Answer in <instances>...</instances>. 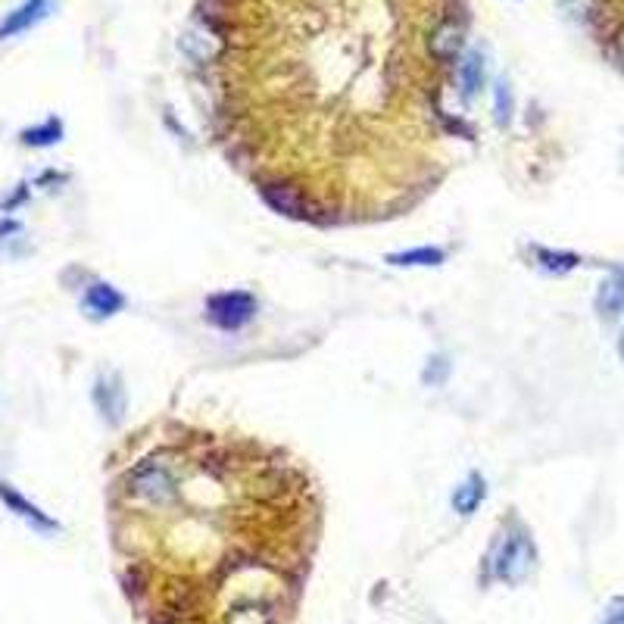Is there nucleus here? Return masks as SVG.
<instances>
[{
	"label": "nucleus",
	"instance_id": "obj_1",
	"mask_svg": "<svg viewBox=\"0 0 624 624\" xmlns=\"http://www.w3.org/2000/svg\"><path fill=\"white\" fill-rule=\"evenodd\" d=\"M534 559H537V550H534V540L528 537L525 528H512L506 531L497 546H493V553L487 559L490 565V578L493 581H503V584H522L531 568H534Z\"/></svg>",
	"mask_w": 624,
	"mask_h": 624
},
{
	"label": "nucleus",
	"instance_id": "obj_2",
	"mask_svg": "<svg viewBox=\"0 0 624 624\" xmlns=\"http://www.w3.org/2000/svg\"><path fill=\"white\" fill-rule=\"evenodd\" d=\"M256 316V297L247 291H222L206 300V319L222 331H238Z\"/></svg>",
	"mask_w": 624,
	"mask_h": 624
},
{
	"label": "nucleus",
	"instance_id": "obj_3",
	"mask_svg": "<svg viewBox=\"0 0 624 624\" xmlns=\"http://www.w3.org/2000/svg\"><path fill=\"white\" fill-rule=\"evenodd\" d=\"M259 194H263V200L275 213H284L291 219H309L312 213H319V203L312 200V194L294 185V181H263Z\"/></svg>",
	"mask_w": 624,
	"mask_h": 624
},
{
	"label": "nucleus",
	"instance_id": "obj_4",
	"mask_svg": "<svg viewBox=\"0 0 624 624\" xmlns=\"http://www.w3.org/2000/svg\"><path fill=\"white\" fill-rule=\"evenodd\" d=\"M0 503H4L16 518H22L25 525L29 528H35L38 534H57L60 531V522L57 518H50L44 509H38L32 500H25L22 493L13 487V484H7V481H0Z\"/></svg>",
	"mask_w": 624,
	"mask_h": 624
},
{
	"label": "nucleus",
	"instance_id": "obj_5",
	"mask_svg": "<svg viewBox=\"0 0 624 624\" xmlns=\"http://www.w3.org/2000/svg\"><path fill=\"white\" fill-rule=\"evenodd\" d=\"M54 0H22L16 10H10L0 22V41L16 38L22 32H32L35 25H41L50 13H54Z\"/></svg>",
	"mask_w": 624,
	"mask_h": 624
},
{
	"label": "nucleus",
	"instance_id": "obj_6",
	"mask_svg": "<svg viewBox=\"0 0 624 624\" xmlns=\"http://www.w3.org/2000/svg\"><path fill=\"white\" fill-rule=\"evenodd\" d=\"M462 44H465V25L456 22V19H444L437 22L431 35H428V50L437 63H450L462 54Z\"/></svg>",
	"mask_w": 624,
	"mask_h": 624
},
{
	"label": "nucleus",
	"instance_id": "obj_7",
	"mask_svg": "<svg viewBox=\"0 0 624 624\" xmlns=\"http://www.w3.org/2000/svg\"><path fill=\"white\" fill-rule=\"evenodd\" d=\"M94 406L110 425H119L125 415V387L116 375H100L94 384Z\"/></svg>",
	"mask_w": 624,
	"mask_h": 624
},
{
	"label": "nucleus",
	"instance_id": "obj_8",
	"mask_svg": "<svg viewBox=\"0 0 624 624\" xmlns=\"http://www.w3.org/2000/svg\"><path fill=\"white\" fill-rule=\"evenodd\" d=\"M596 312H600L603 319H618L624 312V266H612L609 278L600 284Z\"/></svg>",
	"mask_w": 624,
	"mask_h": 624
},
{
	"label": "nucleus",
	"instance_id": "obj_9",
	"mask_svg": "<svg viewBox=\"0 0 624 624\" xmlns=\"http://www.w3.org/2000/svg\"><path fill=\"white\" fill-rule=\"evenodd\" d=\"M125 306V297L113 288V284H91V288L85 291V309L91 312L94 319H110L116 316V312Z\"/></svg>",
	"mask_w": 624,
	"mask_h": 624
},
{
	"label": "nucleus",
	"instance_id": "obj_10",
	"mask_svg": "<svg viewBox=\"0 0 624 624\" xmlns=\"http://www.w3.org/2000/svg\"><path fill=\"white\" fill-rule=\"evenodd\" d=\"M178 47L185 50V54H188L191 60H197V63H210V60L219 54V50H222L219 38L210 35L206 29H188L185 35H181Z\"/></svg>",
	"mask_w": 624,
	"mask_h": 624
},
{
	"label": "nucleus",
	"instance_id": "obj_11",
	"mask_svg": "<svg viewBox=\"0 0 624 624\" xmlns=\"http://www.w3.org/2000/svg\"><path fill=\"white\" fill-rule=\"evenodd\" d=\"M484 497H487L484 478H481V475H468V478L456 487V493H453V509H456L459 515H472V512L484 503Z\"/></svg>",
	"mask_w": 624,
	"mask_h": 624
},
{
	"label": "nucleus",
	"instance_id": "obj_12",
	"mask_svg": "<svg viewBox=\"0 0 624 624\" xmlns=\"http://www.w3.org/2000/svg\"><path fill=\"white\" fill-rule=\"evenodd\" d=\"M459 85H462V97L472 100L481 85H484V57L478 54V50H468V54L462 57L459 63Z\"/></svg>",
	"mask_w": 624,
	"mask_h": 624
},
{
	"label": "nucleus",
	"instance_id": "obj_13",
	"mask_svg": "<svg viewBox=\"0 0 624 624\" xmlns=\"http://www.w3.org/2000/svg\"><path fill=\"white\" fill-rule=\"evenodd\" d=\"M534 259H537V266L543 272H553V275H565L571 269H578L581 266V256L578 253H568V250H550V247H534L531 250Z\"/></svg>",
	"mask_w": 624,
	"mask_h": 624
},
{
	"label": "nucleus",
	"instance_id": "obj_14",
	"mask_svg": "<svg viewBox=\"0 0 624 624\" xmlns=\"http://www.w3.org/2000/svg\"><path fill=\"white\" fill-rule=\"evenodd\" d=\"M447 259V253L440 247H415V250H403V253H390L387 263L390 266H440Z\"/></svg>",
	"mask_w": 624,
	"mask_h": 624
},
{
	"label": "nucleus",
	"instance_id": "obj_15",
	"mask_svg": "<svg viewBox=\"0 0 624 624\" xmlns=\"http://www.w3.org/2000/svg\"><path fill=\"white\" fill-rule=\"evenodd\" d=\"M60 138H63L60 119H44L41 125H32L22 132V144H29V147H54Z\"/></svg>",
	"mask_w": 624,
	"mask_h": 624
},
{
	"label": "nucleus",
	"instance_id": "obj_16",
	"mask_svg": "<svg viewBox=\"0 0 624 624\" xmlns=\"http://www.w3.org/2000/svg\"><path fill=\"white\" fill-rule=\"evenodd\" d=\"M493 97H497V122L506 125V122H509V110H512L509 94H506V85H497V88H493Z\"/></svg>",
	"mask_w": 624,
	"mask_h": 624
},
{
	"label": "nucleus",
	"instance_id": "obj_17",
	"mask_svg": "<svg viewBox=\"0 0 624 624\" xmlns=\"http://www.w3.org/2000/svg\"><path fill=\"white\" fill-rule=\"evenodd\" d=\"M447 378V359H434V369L428 366V372H425V381L428 384H440V381H444Z\"/></svg>",
	"mask_w": 624,
	"mask_h": 624
},
{
	"label": "nucleus",
	"instance_id": "obj_18",
	"mask_svg": "<svg viewBox=\"0 0 624 624\" xmlns=\"http://www.w3.org/2000/svg\"><path fill=\"white\" fill-rule=\"evenodd\" d=\"M612 60H615L618 69L624 72V29L612 38Z\"/></svg>",
	"mask_w": 624,
	"mask_h": 624
},
{
	"label": "nucleus",
	"instance_id": "obj_19",
	"mask_svg": "<svg viewBox=\"0 0 624 624\" xmlns=\"http://www.w3.org/2000/svg\"><path fill=\"white\" fill-rule=\"evenodd\" d=\"M606 618H609L612 624H624V600H618V603L609 609V615H606Z\"/></svg>",
	"mask_w": 624,
	"mask_h": 624
},
{
	"label": "nucleus",
	"instance_id": "obj_20",
	"mask_svg": "<svg viewBox=\"0 0 624 624\" xmlns=\"http://www.w3.org/2000/svg\"><path fill=\"white\" fill-rule=\"evenodd\" d=\"M621 356H624V334H621Z\"/></svg>",
	"mask_w": 624,
	"mask_h": 624
},
{
	"label": "nucleus",
	"instance_id": "obj_21",
	"mask_svg": "<svg viewBox=\"0 0 624 624\" xmlns=\"http://www.w3.org/2000/svg\"><path fill=\"white\" fill-rule=\"evenodd\" d=\"M603 624H612V621H609V618H606V621H603Z\"/></svg>",
	"mask_w": 624,
	"mask_h": 624
}]
</instances>
